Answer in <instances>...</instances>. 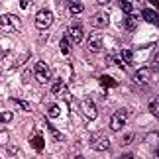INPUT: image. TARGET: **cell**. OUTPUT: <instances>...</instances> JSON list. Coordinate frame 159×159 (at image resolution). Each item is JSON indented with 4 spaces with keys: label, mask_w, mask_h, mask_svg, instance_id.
<instances>
[{
    "label": "cell",
    "mask_w": 159,
    "mask_h": 159,
    "mask_svg": "<svg viewBox=\"0 0 159 159\" xmlns=\"http://www.w3.org/2000/svg\"><path fill=\"white\" fill-rule=\"evenodd\" d=\"M96 2H98V4H100V6H106V4H108V2H110V0H96Z\"/></svg>",
    "instance_id": "28"
},
{
    "label": "cell",
    "mask_w": 159,
    "mask_h": 159,
    "mask_svg": "<svg viewBox=\"0 0 159 159\" xmlns=\"http://www.w3.org/2000/svg\"><path fill=\"white\" fill-rule=\"evenodd\" d=\"M90 22H93V26H94V28H106V26H108V22H110V18H108L106 12H96Z\"/></svg>",
    "instance_id": "11"
},
{
    "label": "cell",
    "mask_w": 159,
    "mask_h": 159,
    "mask_svg": "<svg viewBox=\"0 0 159 159\" xmlns=\"http://www.w3.org/2000/svg\"><path fill=\"white\" fill-rule=\"evenodd\" d=\"M22 30V20L16 14H2L0 16V32L4 34H16Z\"/></svg>",
    "instance_id": "1"
},
{
    "label": "cell",
    "mask_w": 159,
    "mask_h": 159,
    "mask_svg": "<svg viewBox=\"0 0 159 159\" xmlns=\"http://www.w3.org/2000/svg\"><path fill=\"white\" fill-rule=\"evenodd\" d=\"M124 28L128 30V32H134V30L138 28V16L126 14V18H124Z\"/></svg>",
    "instance_id": "13"
},
{
    "label": "cell",
    "mask_w": 159,
    "mask_h": 159,
    "mask_svg": "<svg viewBox=\"0 0 159 159\" xmlns=\"http://www.w3.org/2000/svg\"><path fill=\"white\" fill-rule=\"evenodd\" d=\"M90 148L94 151H106L110 148V139L104 136V134H96V136L90 138Z\"/></svg>",
    "instance_id": "5"
},
{
    "label": "cell",
    "mask_w": 159,
    "mask_h": 159,
    "mask_svg": "<svg viewBox=\"0 0 159 159\" xmlns=\"http://www.w3.org/2000/svg\"><path fill=\"white\" fill-rule=\"evenodd\" d=\"M51 94L53 96H59V98H69V89L63 81H55L51 84Z\"/></svg>",
    "instance_id": "8"
},
{
    "label": "cell",
    "mask_w": 159,
    "mask_h": 159,
    "mask_svg": "<svg viewBox=\"0 0 159 159\" xmlns=\"http://www.w3.org/2000/svg\"><path fill=\"white\" fill-rule=\"evenodd\" d=\"M132 139H134V134H126V136L122 138V142H120V143H122V145H130V143H132Z\"/></svg>",
    "instance_id": "26"
},
{
    "label": "cell",
    "mask_w": 159,
    "mask_h": 159,
    "mask_svg": "<svg viewBox=\"0 0 159 159\" xmlns=\"http://www.w3.org/2000/svg\"><path fill=\"white\" fill-rule=\"evenodd\" d=\"M49 132L53 134V138H55V139H57V142H63V134H59V132H57V130H55V128H53V126H49Z\"/></svg>",
    "instance_id": "25"
},
{
    "label": "cell",
    "mask_w": 159,
    "mask_h": 159,
    "mask_svg": "<svg viewBox=\"0 0 159 159\" xmlns=\"http://www.w3.org/2000/svg\"><path fill=\"white\" fill-rule=\"evenodd\" d=\"M67 34H69V39H71L75 45H79V43L83 41V38H84V30H83L81 24H71L69 30H67Z\"/></svg>",
    "instance_id": "6"
},
{
    "label": "cell",
    "mask_w": 159,
    "mask_h": 159,
    "mask_svg": "<svg viewBox=\"0 0 159 159\" xmlns=\"http://www.w3.org/2000/svg\"><path fill=\"white\" fill-rule=\"evenodd\" d=\"M120 8L126 12V14H132L134 12V4L130 2V0H120Z\"/></svg>",
    "instance_id": "19"
},
{
    "label": "cell",
    "mask_w": 159,
    "mask_h": 159,
    "mask_svg": "<svg viewBox=\"0 0 159 159\" xmlns=\"http://www.w3.org/2000/svg\"><path fill=\"white\" fill-rule=\"evenodd\" d=\"M120 57H122V63H124V65H130L134 61V51L132 49H122Z\"/></svg>",
    "instance_id": "15"
},
{
    "label": "cell",
    "mask_w": 159,
    "mask_h": 159,
    "mask_svg": "<svg viewBox=\"0 0 159 159\" xmlns=\"http://www.w3.org/2000/svg\"><path fill=\"white\" fill-rule=\"evenodd\" d=\"M151 79V69L149 67H143V69L136 71V75H134V83L136 84H148Z\"/></svg>",
    "instance_id": "9"
},
{
    "label": "cell",
    "mask_w": 159,
    "mask_h": 159,
    "mask_svg": "<svg viewBox=\"0 0 159 159\" xmlns=\"http://www.w3.org/2000/svg\"><path fill=\"white\" fill-rule=\"evenodd\" d=\"M43 138H41V136H34L32 138V148H35V149H38V151H41V149H43Z\"/></svg>",
    "instance_id": "17"
},
{
    "label": "cell",
    "mask_w": 159,
    "mask_h": 159,
    "mask_svg": "<svg viewBox=\"0 0 159 159\" xmlns=\"http://www.w3.org/2000/svg\"><path fill=\"white\" fill-rule=\"evenodd\" d=\"M30 75H32L30 71H24V83H28V81H30Z\"/></svg>",
    "instance_id": "27"
},
{
    "label": "cell",
    "mask_w": 159,
    "mask_h": 159,
    "mask_svg": "<svg viewBox=\"0 0 159 159\" xmlns=\"http://www.w3.org/2000/svg\"><path fill=\"white\" fill-rule=\"evenodd\" d=\"M0 53H2V49H0Z\"/></svg>",
    "instance_id": "31"
},
{
    "label": "cell",
    "mask_w": 159,
    "mask_h": 159,
    "mask_svg": "<svg viewBox=\"0 0 159 159\" xmlns=\"http://www.w3.org/2000/svg\"><path fill=\"white\" fill-rule=\"evenodd\" d=\"M67 6H69V12L71 14H81V12L84 10V4L81 2V0H67Z\"/></svg>",
    "instance_id": "12"
},
{
    "label": "cell",
    "mask_w": 159,
    "mask_h": 159,
    "mask_svg": "<svg viewBox=\"0 0 159 159\" xmlns=\"http://www.w3.org/2000/svg\"><path fill=\"white\" fill-rule=\"evenodd\" d=\"M157 106H159V104H157V98H153V100L149 102V112L153 114V116H157V114H159V110H157Z\"/></svg>",
    "instance_id": "22"
},
{
    "label": "cell",
    "mask_w": 159,
    "mask_h": 159,
    "mask_svg": "<svg viewBox=\"0 0 159 159\" xmlns=\"http://www.w3.org/2000/svg\"><path fill=\"white\" fill-rule=\"evenodd\" d=\"M59 47H61V53H63V55H69L71 53V41H69V38H63V39H61Z\"/></svg>",
    "instance_id": "16"
},
{
    "label": "cell",
    "mask_w": 159,
    "mask_h": 159,
    "mask_svg": "<svg viewBox=\"0 0 159 159\" xmlns=\"http://www.w3.org/2000/svg\"><path fill=\"white\" fill-rule=\"evenodd\" d=\"M55 2H57V4H63V2H67V0H55Z\"/></svg>",
    "instance_id": "30"
},
{
    "label": "cell",
    "mask_w": 159,
    "mask_h": 159,
    "mask_svg": "<svg viewBox=\"0 0 159 159\" xmlns=\"http://www.w3.org/2000/svg\"><path fill=\"white\" fill-rule=\"evenodd\" d=\"M26 59H30V51H28V53H24L22 57L18 59V61H16L14 65H12V69H16V67H20V65H22V63H24V61H26Z\"/></svg>",
    "instance_id": "24"
},
{
    "label": "cell",
    "mask_w": 159,
    "mask_h": 159,
    "mask_svg": "<svg viewBox=\"0 0 159 159\" xmlns=\"http://www.w3.org/2000/svg\"><path fill=\"white\" fill-rule=\"evenodd\" d=\"M12 102H14L16 106H20L24 112H30L32 110V106H30V102H26V100H20V98H12Z\"/></svg>",
    "instance_id": "18"
},
{
    "label": "cell",
    "mask_w": 159,
    "mask_h": 159,
    "mask_svg": "<svg viewBox=\"0 0 159 159\" xmlns=\"http://www.w3.org/2000/svg\"><path fill=\"white\" fill-rule=\"evenodd\" d=\"M12 118H14V114H12L10 110H6V112H0V122H2V124H8V122H12Z\"/></svg>",
    "instance_id": "21"
},
{
    "label": "cell",
    "mask_w": 159,
    "mask_h": 159,
    "mask_svg": "<svg viewBox=\"0 0 159 159\" xmlns=\"http://www.w3.org/2000/svg\"><path fill=\"white\" fill-rule=\"evenodd\" d=\"M34 75H35V81H38L39 84H47L51 79V69L49 65L45 63V61H38L34 67Z\"/></svg>",
    "instance_id": "2"
},
{
    "label": "cell",
    "mask_w": 159,
    "mask_h": 159,
    "mask_svg": "<svg viewBox=\"0 0 159 159\" xmlns=\"http://www.w3.org/2000/svg\"><path fill=\"white\" fill-rule=\"evenodd\" d=\"M142 16H143V20H145V22H149V24H157V12H155V10L145 8V10L142 12Z\"/></svg>",
    "instance_id": "14"
},
{
    "label": "cell",
    "mask_w": 159,
    "mask_h": 159,
    "mask_svg": "<svg viewBox=\"0 0 159 159\" xmlns=\"http://www.w3.org/2000/svg\"><path fill=\"white\" fill-rule=\"evenodd\" d=\"M128 116H130L128 108H120V110H116V112L112 114V118H110V130H112V132H120V130H122V126L126 124Z\"/></svg>",
    "instance_id": "3"
},
{
    "label": "cell",
    "mask_w": 159,
    "mask_h": 159,
    "mask_svg": "<svg viewBox=\"0 0 159 159\" xmlns=\"http://www.w3.org/2000/svg\"><path fill=\"white\" fill-rule=\"evenodd\" d=\"M53 24V12L51 10H39L35 14V28L38 30H47Z\"/></svg>",
    "instance_id": "4"
},
{
    "label": "cell",
    "mask_w": 159,
    "mask_h": 159,
    "mask_svg": "<svg viewBox=\"0 0 159 159\" xmlns=\"http://www.w3.org/2000/svg\"><path fill=\"white\" fill-rule=\"evenodd\" d=\"M87 47H89V51H93V53L100 51V49H102V35H100V34H93V35L89 38Z\"/></svg>",
    "instance_id": "10"
},
{
    "label": "cell",
    "mask_w": 159,
    "mask_h": 159,
    "mask_svg": "<svg viewBox=\"0 0 159 159\" xmlns=\"http://www.w3.org/2000/svg\"><path fill=\"white\" fill-rule=\"evenodd\" d=\"M100 83L104 84V87H116V81H112L110 77H100Z\"/></svg>",
    "instance_id": "23"
},
{
    "label": "cell",
    "mask_w": 159,
    "mask_h": 159,
    "mask_svg": "<svg viewBox=\"0 0 159 159\" xmlns=\"http://www.w3.org/2000/svg\"><path fill=\"white\" fill-rule=\"evenodd\" d=\"M59 114H61V108L57 104H51L49 108H47V116H49V118H57Z\"/></svg>",
    "instance_id": "20"
},
{
    "label": "cell",
    "mask_w": 159,
    "mask_h": 159,
    "mask_svg": "<svg viewBox=\"0 0 159 159\" xmlns=\"http://www.w3.org/2000/svg\"><path fill=\"white\" fill-rule=\"evenodd\" d=\"M81 112L84 114V118H89V120H94L96 116H98V110H96V104L90 98L87 100H83L81 102Z\"/></svg>",
    "instance_id": "7"
},
{
    "label": "cell",
    "mask_w": 159,
    "mask_h": 159,
    "mask_svg": "<svg viewBox=\"0 0 159 159\" xmlns=\"http://www.w3.org/2000/svg\"><path fill=\"white\" fill-rule=\"evenodd\" d=\"M20 4H22V8H28V6H30V2H28V0H22Z\"/></svg>",
    "instance_id": "29"
}]
</instances>
